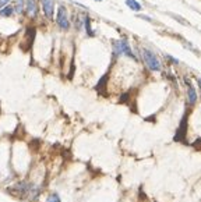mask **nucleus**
Masks as SVG:
<instances>
[{
  "label": "nucleus",
  "mask_w": 201,
  "mask_h": 202,
  "mask_svg": "<svg viewBox=\"0 0 201 202\" xmlns=\"http://www.w3.org/2000/svg\"><path fill=\"white\" fill-rule=\"evenodd\" d=\"M7 2H8V0H0V11L4 9V6L7 4Z\"/></svg>",
  "instance_id": "nucleus-12"
},
{
  "label": "nucleus",
  "mask_w": 201,
  "mask_h": 202,
  "mask_svg": "<svg viewBox=\"0 0 201 202\" xmlns=\"http://www.w3.org/2000/svg\"><path fill=\"white\" fill-rule=\"evenodd\" d=\"M96 2H100V0H96Z\"/></svg>",
  "instance_id": "nucleus-15"
},
{
  "label": "nucleus",
  "mask_w": 201,
  "mask_h": 202,
  "mask_svg": "<svg viewBox=\"0 0 201 202\" xmlns=\"http://www.w3.org/2000/svg\"><path fill=\"white\" fill-rule=\"evenodd\" d=\"M14 7H11V6H7V7H4V9L0 11V15H3V17H8V15L11 14V13L14 11Z\"/></svg>",
  "instance_id": "nucleus-9"
},
{
  "label": "nucleus",
  "mask_w": 201,
  "mask_h": 202,
  "mask_svg": "<svg viewBox=\"0 0 201 202\" xmlns=\"http://www.w3.org/2000/svg\"><path fill=\"white\" fill-rule=\"evenodd\" d=\"M141 54L144 57V62L145 64L148 66V68L152 71H159L161 70V62L158 60L156 54L154 52H151L150 49H141Z\"/></svg>",
  "instance_id": "nucleus-1"
},
{
  "label": "nucleus",
  "mask_w": 201,
  "mask_h": 202,
  "mask_svg": "<svg viewBox=\"0 0 201 202\" xmlns=\"http://www.w3.org/2000/svg\"><path fill=\"white\" fill-rule=\"evenodd\" d=\"M46 202H61V201H60V196H59L57 194L53 192V194H50L49 195V198L46 199Z\"/></svg>",
  "instance_id": "nucleus-10"
},
{
  "label": "nucleus",
  "mask_w": 201,
  "mask_h": 202,
  "mask_svg": "<svg viewBox=\"0 0 201 202\" xmlns=\"http://www.w3.org/2000/svg\"><path fill=\"white\" fill-rule=\"evenodd\" d=\"M42 7H43V13L49 20L53 18V11H55V3L53 0H42Z\"/></svg>",
  "instance_id": "nucleus-4"
},
{
  "label": "nucleus",
  "mask_w": 201,
  "mask_h": 202,
  "mask_svg": "<svg viewBox=\"0 0 201 202\" xmlns=\"http://www.w3.org/2000/svg\"><path fill=\"white\" fill-rule=\"evenodd\" d=\"M168 59H169L170 60V62H172V63H175V64H179V60L177 59H175V57H172V56H169V54H168Z\"/></svg>",
  "instance_id": "nucleus-13"
},
{
  "label": "nucleus",
  "mask_w": 201,
  "mask_h": 202,
  "mask_svg": "<svg viewBox=\"0 0 201 202\" xmlns=\"http://www.w3.org/2000/svg\"><path fill=\"white\" fill-rule=\"evenodd\" d=\"M184 81H186V85H187V102H189V105H194L197 102V92H195L194 87L190 84L189 80L184 78Z\"/></svg>",
  "instance_id": "nucleus-3"
},
{
  "label": "nucleus",
  "mask_w": 201,
  "mask_h": 202,
  "mask_svg": "<svg viewBox=\"0 0 201 202\" xmlns=\"http://www.w3.org/2000/svg\"><path fill=\"white\" fill-rule=\"evenodd\" d=\"M84 20H85V29H87V34H88L89 37H94V31H92V28H91V20H89V17H85Z\"/></svg>",
  "instance_id": "nucleus-8"
},
{
  "label": "nucleus",
  "mask_w": 201,
  "mask_h": 202,
  "mask_svg": "<svg viewBox=\"0 0 201 202\" xmlns=\"http://www.w3.org/2000/svg\"><path fill=\"white\" fill-rule=\"evenodd\" d=\"M57 24H59V27H60L61 29H64V31H67L69 27H70L66 9H64L63 6H60V7H59V10H57Z\"/></svg>",
  "instance_id": "nucleus-2"
},
{
  "label": "nucleus",
  "mask_w": 201,
  "mask_h": 202,
  "mask_svg": "<svg viewBox=\"0 0 201 202\" xmlns=\"http://www.w3.org/2000/svg\"><path fill=\"white\" fill-rule=\"evenodd\" d=\"M126 4H127L133 11H140V10H141V4H140L137 0H126Z\"/></svg>",
  "instance_id": "nucleus-7"
},
{
  "label": "nucleus",
  "mask_w": 201,
  "mask_h": 202,
  "mask_svg": "<svg viewBox=\"0 0 201 202\" xmlns=\"http://www.w3.org/2000/svg\"><path fill=\"white\" fill-rule=\"evenodd\" d=\"M119 43H120V50H122V53H124L127 57H131L133 60H137V57L134 56V53H133V50L130 49V45H128L127 41L122 39V41H119Z\"/></svg>",
  "instance_id": "nucleus-5"
},
{
  "label": "nucleus",
  "mask_w": 201,
  "mask_h": 202,
  "mask_svg": "<svg viewBox=\"0 0 201 202\" xmlns=\"http://www.w3.org/2000/svg\"><path fill=\"white\" fill-rule=\"evenodd\" d=\"M14 9H16V11H17V13H21V11H22V9H24V0H18Z\"/></svg>",
  "instance_id": "nucleus-11"
},
{
  "label": "nucleus",
  "mask_w": 201,
  "mask_h": 202,
  "mask_svg": "<svg viewBox=\"0 0 201 202\" xmlns=\"http://www.w3.org/2000/svg\"><path fill=\"white\" fill-rule=\"evenodd\" d=\"M36 11H38V9H36V2H35V0H28V3H27V13H28V15H29V17H35Z\"/></svg>",
  "instance_id": "nucleus-6"
},
{
  "label": "nucleus",
  "mask_w": 201,
  "mask_h": 202,
  "mask_svg": "<svg viewBox=\"0 0 201 202\" xmlns=\"http://www.w3.org/2000/svg\"><path fill=\"white\" fill-rule=\"evenodd\" d=\"M197 82H198V88H200V93H201V78H197Z\"/></svg>",
  "instance_id": "nucleus-14"
}]
</instances>
